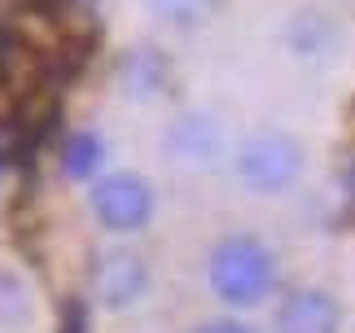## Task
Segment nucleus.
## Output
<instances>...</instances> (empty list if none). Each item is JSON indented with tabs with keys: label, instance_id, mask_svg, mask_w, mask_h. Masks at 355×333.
Here are the masks:
<instances>
[{
	"label": "nucleus",
	"instance_id": "obj_1",
	"mask_svg": "<svg viewBox=\"0 0 355 333\" xmlns=\"http://www.w3.org/2000/svg\"><path fill=\"white\" fill-rule=\"evenodd\" d=\"M202 285L211 302L233 316H254L281 294V255L263 232H220L202 255Z\"/></svg>",
	"mask_w": 355,
	"mask_h": 333
},
{
	"label": "nucleus",
	"instance_id": "obj_2",
	"mask_svg": "<svg viewBox=\"0 0 355 333\" xmlns=\"http://www.w3.org/2000/svg\"><path fill=\"white\" fill-rule=\"evenodd\" d=\"M228 171L245 198H290L307 176V145L290 128H254L233 141L228 149Z\"/></svg>",
	"mask_w": 355,
	"mask_h": 333
},
{
	"label": "nucleus",
	"instance_id": "obj_3",
	"mask_svg": "<svg viewBox=\"0 0 355 333\" xmlns=\"http://www.w3.org/2000/svg\"><path fill=\"white\" fill-rule=\"evenodd\" d=\"M88 219L110 241H136L154 228L158 219V185L145 171L132 166H105V171L84 185Z\"/></svg>",
	"mask_w": 355,
	"mask_h": 333
},
{
	"label": "nucleus",
	"instance_id": "obj_4",
	"mask_svg": "<svg viewBox=\"0 0 355 333\" xmlns=\"http://www.w3.org/2000/svg\"><path fill=\"white\" fill-rule=\"evenodd\" d=\"M154 294V263L136 241H110L88 263V298L105 316H132Z\"/></svg>",
	"mask_w": 355,
	"mask_h": 333
},
{
	"label": "nucleus",
	"instance_id": "obj_5",
	"mask_svg": "<svg viewBox=\"0 0 355 333\" xmlns=\"http://www.w3.org/2000/svg\"><path fill=\"white\" fill-rule=\"evenodd\" d=\"M162 158L180 171H211V166L228 162V132L224 123L211 114V110H175V114L162 123L158 136Z\"/></svg>",
	"mask_w": 355,
	"mask_h": 333
},
{
	"label": "nucleus",
	"instance_id": "obj_6",
	"mask_svg": "<svg viewBox=\"0 0 355 333\" xmlns=\"http://www.w3.org/2000/svg\"><path fill=\"white\" fill-rule=\"evenodd\" d=\"M343 298L316 281L281 285V294L268 302V333H343Z\"/></svg>",
	"mask_w": 355,
	"mask_h": 333
},
{
	"label": "nucleus",
	"instance_id": "obj_7",
	"mask_svg": "<svg viewBox=\"0 0 355 333\" xmlns=\"http://www.w3.org/2000/svg\"><path fill=\"white\" fill-rule=\"evenodd\" d=\"M114 92L123 96V101H132V105H154L162 101V96L171 92V83H175V62H171V53L162 49V44H149V40H141V44H128L114 58Z\"/></svg>",
	"mask_w": 355,
	"mask_h": 333
},
{
	"label": "nucleus",
	"instance_id": "obj_8",
	"mask_svg": "<svg viewBox=\"0 0 355 333\" xmlns=\"http://www.w3.org/2000/svg\"><path fill=\"white\" fill-rule=\"evenodd\" d=\"M285 44L298 62H334L343 53V22L324 9H298L285 26Z\"/></svg>",
	"mask_w": 355,
	"mask_h": 333
},
{
	"label": "nucleus",
	"instance_id": "obj_9",
	"mask_svg": "<svg viewBox=\"0 0 355 333\" xmlns=\"http://www.w3.org/2000/svg\"><path fill=\"white\" fill-rule=\"evenodd\" d=\"M40 325V289L22 268L0 263V333H31Z\"/></svg>",
	"mask_w": 355,
	"mask_h": 333
},
{
	"label": "nucleus",
	"instance_id": "obj_10",
	"mask_svg": "<svg viewBox=\"0 0 355 333\" xmlns=\"http://www.w3.org/2000/svg\"><path fill=\"white\" fill-rule=\"evenodd\" d=\"M105 158H110V145H105V136L97 128H75L58 145V166L75 185H92L105 171Z\"/></svg>",
	"mask_w": 355,
	"mask_h": 333
},
{
	"label": "nucleus",
	"instance_id": "obj_11",
	"mask_svg": "<svg viewBox=\"0 0 355 333\" xmlns=\"http://www.w3.org/2000/svg\"><path fill=\"white\" fill-rule=\"evenodd\" d=\"M145 9L162 31L193 35V31H202V26H211L220 18L224 0H145Z\"/></svg>",
	"mask_w": 355,
	"mask_h": 333
},
{
	"label": "nucleus",
	"instance_id": "obj_12",
	"mask_svg": "<svg viewBox=\"0 0 355 333\" xmlns=\"http://www.w3.org/2000/svg\"><path fill=\"white\" fill-rule=\"evenodd\" d=\"M184 333H268L263 325H254L250 316H233V311H215L207 321H193Z\"/></svg>",
	"mask_w": 355,
	"mask_h": 333
},
{
	"label": "nucleus",
	"instance_id": "obj_13",
	"mask_svg": "<svg viewBox=\"0 0 355 333\" xmlns=\"http://www.w3.org/2000/svg\"><path fill=\"white\" fill-rule=\"evenodd\" d=\"M343 189H347V198L355 202V154H351V162H347V176H343Z\"/></svg>",
	"mask_w": 355,
	"mask_h": 333
},
{
	"label": "nucleus",
	"instance_id": "obj_14",
	"mask_svg": "<svg viewBox=\"0 0 355 333\" xmlns=\"http://www.w3.org/2000/svg\"><path fill=\"white\" fill-rule=\"evenodd\" d=\"M0 189H5V149H0Z\"/></svg>",
	"mask_w": 355,
	"mask_h": 333
}]
</instances>
